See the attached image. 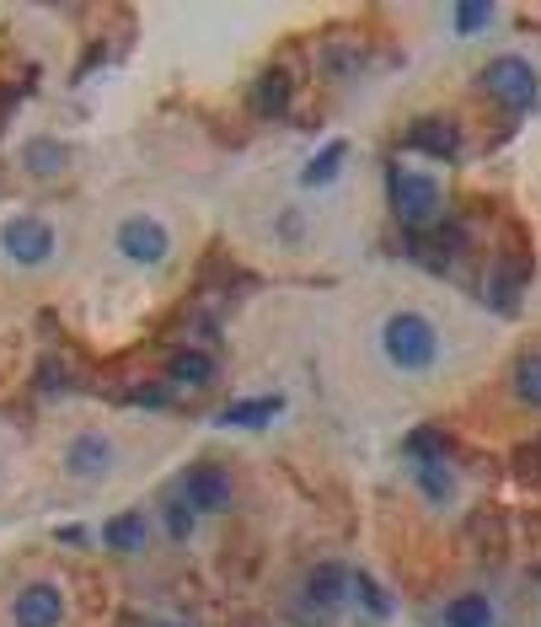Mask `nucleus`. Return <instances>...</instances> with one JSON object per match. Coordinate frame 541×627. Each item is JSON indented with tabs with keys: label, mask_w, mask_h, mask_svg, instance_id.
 Returning <instances> with one entry per match:
<instances>
[{
	"label": "nucleus",
	"mask_w": 541,
	"mask_h": 627,
	"mask_svg": "<svg viewBox=\"0 0 541 627\" xmlns=\"http://www.w3.org/2000/svg\"><path fill=\"white\" fill-rule=\"evenodd\" d=\"M376 338H381L386 365H392V371H403V376H429V371L440 365V354H445V338H440L434 316L413 312V306H397V312L381 316Z\"/></svg>",
	"instance_id": "nucleus-1"
},
{
	"label": "nucleus",
	"mask_w": 541,
	"mask_h": 627,
	"mask_svg": "<svg viewBox=\"0 0 541 627\" xmlns=\"http://www.w3.org/2000/svg\"><path fill=\"white\" fill-rule=\"evenodd\" d=\"M386 193H392V209L403 215L413 231H423V226L440 220V189H434V178L413 172V167H403V161L386 167Z\"/></svg>",
	"instance_id": "nucleus-2"
},
{
	"label": "nucleus",
	"mask_w": 541,
	"mask_h": 627,
	"mask_svg": "<svg viewBox=\"0 0 541 627\" xmlns=\"http://www.w3.org/2000/svg\"><path fill=\"white\" fill-rule=\"evenodd\" d=\"M113 252L135 268H161L172 257V231L156 220V215H124L113 226Z\"/></svg>",
	"instance_id": "nucleus-3"
},
{
	"label": "nucleus",
	"mask_w": 541,
	"mask_h": 627,
	"mask_svg": "<svg viewBox=\"0 0 541 627\" xmlns=\"http://www.w3.org/2000/svg\"><path fill=\"white\" fill-rule=\"evenodd\" d=\"M0 252H5L16 268H44V263L54 257L49 220H38V215H11V220L0 226Z\"/></svg>",
	"instance_id": "nucleus-4"
},
{
	"label": "nucleus",
	"mask_w": 541,
	"mask_h": 627,
	"mask_svg": "<svg viewBox=\"0 0 541 627\" xmlns=\"http://www.w3.org/2000/svg\"><path fill=\"white\" fill-rule=\"evenodd\" d=\"M482 86H488L504 108H531V103H537V92H541L537 70L520 60V55H504V60L488 64V70H482Z\"/></svg>",
	"instance_id": "nucleus-5"
},
{
	"label": "nucleus",
	"mask_w": 541,
	"mask_h": 627,
	"mask_svg": "<svg viewBox=\"0 0 541 627\" xmlns=\"http://www.w3.org/2000/svg\"><path fill=\"white\" fill-rule=\"evenodd\" d=\"M113 467H119V445H113V435H102V430H81V435L65 445V472L70 478L97 483V478H108Z\"/></svg>",
	"instance_id": "nucleus-6"
},
{
	"label": "nucleus",
	"mask_w": 541,
	"mask_h": 627,
	"mask_svg": "<svg viewBox=\"0 0 541 627\" xmlns=\"http://www.w3.org/2000/svg\"><path fill=\"white\" fill-rule=\"evenodd\" d=\"M11 623L16 627H60L65 623V590L38 579V584H22L16 601H11Z\"/></svg>",
	"instance_id": "nucleus-7"
},
{
	"label": "nucleus",
	"mask_w": 541,
	"mask_h": 627,
	"mask_svg": "<svg viewBox=\"0 0 541 627\" xmlns=\"http://www.w3.org/2000/svg\"><path fill=\"white\" fill-rule=\"evenodd\" d=\"M183 499L194 504L199 515H220V509H231L236 489H231L225 467H214V461H199V467H188V478H183Z\"/></svg>",
	"instance_id": "nucleus-8"
},
{
	"label": "nucleus",
	"mask_w": 541,
	"mask_h": 627,
	"mask_svg": "<svg viewBox=\"0 0 541 627\" xmlns=\"http://www.w3.org/2000/svg\"><path fill=\"white\" fill-rule=\"evenodd\" d=\"M407 145H413L418 156L456 161V156H462V124H451V119H418V124L407 129Z\"/></svg>",
	"instance_id": "nucleus-9"
},
{
	"label": "nucleus",
	"mask_w": 541,
	"mask_h": 627,
	"mask_svg": "<svg viewBox=\"0 0 541 627\" xmlns=\"http://www.w3.org/2000/svg\"><path fill=\"white\" fill-rule=\"evenodd\" d=\"M343 590H348V568L343 564H317L311 574H306V601L317 606V612H333V606H343Z\"/></svg>",
	"instance_id": "nucleus-10"
},
{
	"label": "nucleus",
	"mask_w": 541,
	"mask_h": 627,
	"mask_svg": "<svg viewBox=\"0 0 541 627\" xmlns=\"http://www.w3.org/2000/svg\"><path fill=\"white\" fill-rule=\"evenodd\" d=\"M440 627H493V601H488L482 590L451 595L445 612H440Z\"/></svg>",
	"instance_id": "nucleus-11"
},
{
	"label": "nucleus",
	"mask_w": 541,
	"mask_h": 627,
	"mask_svg": "<svg viewBox=\"0 0 541 627\" xmlns=\"http://www.w3.org/2000/svg\"><path fill=\"white\" fill-rule=\"evenodd\" d=\"M509 391H515V402H526V408L541 413V349L515 354V365H509Z\"/></svg>",
	"instance_id": "nucleus-12"
},
{
	"label": "nucleus",
	"mask_w": 541,
	"mask_h": 627,
	"mask_svg": "<svg viewBox=\"0 0 541 627\" xmlns=\"http://www.w3.org/2000/svg\"><path fill=\"white\" fill-rule=\"evenodd\" d=\"M290 92H295V81H290L284 70H263V75L253 81V108H258L263 119H279V113L290 108Z\"/></svg>",
	"instance_id": "nucleus-13"
},
{
	"label": "nucleus",
	"mask_w": 541,
	"mask_h": 627,
	"mask_svg": "<svg viewBox=\"0 0 541 627\" xmlns=\"http://www.w3.org/2000/svg\"><path fill=\"white\" fill-rule=\"evenodd\" d=\"M167 381H177V386H209L214 381V360L204 349H183V354H172Z\"/></svg>",
	"instance_id": "nucleus-14"
},
{
	"label": "nucleus",
	"mask_w": 541,
	"mask_h": 627,
	"mask_svg": "<svg viewBox=\"0 0 541 627\" xmlns=\"http://www.w3.org/2000/svg\"><path fill=\"white\" fill-rule=\"evenodd\" d=\"M413 478H418V494L429 504H445L451 494H456V478H451V467L445 461H418L413 467Z\"/></svg>",
	"instance_id": "nucleus-15"
},
{
	"label": "nucleus",
	"mask_w": 541,
	"mask_h": 627,
	"mask_svg": "<svg viewBox=\"0 0 541 627\" xmlns=\"http://www.w3.org/2000/svg\"><path fill=\"white\" fill-rule=\"evenodd\" d=\"M108 547L113 553H139L145 547V515H119V520H108Z\"/></svg>",
	"instance_id": "nucleus-16"
},
{
	"label": "nucleus",
	"mask_w": 541,
	"mask_h": 627,
	"mask_svg": "<svg viewBox=\"0 0 541 627\" xmlns=\"http://www.w3.org/2000/svg\"><path fill=\"white\" fill-rule=\"evenodd\" d=\"M65 145H54V140H38V145H27V167L33 172H44V178H54V172H65Z\"/></svg>",
	"instance_id": "nucleus-17"
},
{
	"label": "nucleus",
	"mask_w": 541,
	"mask_h": 627,
	"mask_svg": "<svg viewBox=\"0 0 541 627\" xmlns=\"http://www.w3.org/2000/svg\"><path fill=\"white\" fill-rule=\"evenodd\" d=\"M279 413V397H263V402H236V408H225L220 413V424H263Z\"/></svg>",
	"instance_id": "nucleus-18"
},
{
	"label": "nucleus",
	"mask_w": 541,
	"mask_h": 627,
	"mask_svg": "<svg viewBox=\"0 0 541 627\" xmlns=\"http://www.w3.org/2000/svg\"><path fill=\"white\" fill-rule=\"evenodd\" d=\"M339 161H343V140H333V145H328V150L306 167V183H311V189H317V183H328V178L339 172Z\"/></svg>",
	"instance_id": "nucleus-19"
},
{
	"label": "nucleus",
	"mask_w": 541,
	"mask_h": 627,
	"mask_svg": "<svg viewBox=\"0 0 541 627\" xmlns=\"http://www.w3.org/2000/svg\"><path fill=\"white\" fill-rule=\"evenodd\" d=\"M407 450H413L418 461H445V439L434 435V430H413V435H407Z\"/></svg>",
	"instance_id": "nucleus-20"
},
{
	"label": "nucleus",
	"mask_w": 541,
	"mask_h": 627,
	"mask_svg": "<svg viewBox=\"0 0 541 627\" xmlns=\"http://www.w3.org/2000/svg\"><path fill=\"white\" fill-rule=\"evenodd\" d=\"M194 515H199V509H194L188 499L167 504V531H172V536H188V531H194Z\"/></svg>",
	"instance_id": "nucleus-21"
},
{
	"label": "nucleus",
	"mask_w": 541,
	"mask_h": 627,
	"mask_svg": "<svg viewBox=\"0 0 541 627\" xmlns=\"http://www.w3.org/2000/svg\"><path fill=\"white\" fill-rule=\"evenodd\" d=\"M515 467H520V478H541V435L515 450Z\"/></svg>",
	"instance_id": "nucleus-22"
},
{
	"label": "nucleus",
	"mask_w": 541,
	"mask_h": 627,
	"mask_svg": "<svg viewBox=\"0 0 541 627\" xmlns=\"http://www.w3.org/2000/svg\"><path fill=\"white\" fill-rule=\"evenodd\" d=\"M354 590H359V601H365L376 617H386V595H381V584H376V579H365V574H359V579H354Z\"/></svg>",
	"instance_id": "nucleus-23"
},
{
	"label": "nucleus",
	"mask_w": 541,
	"mask_h": 627,
	"mask_svg": "<svg viewBox=\"0 0 541 627\" xmlns=\"http://www.w3.org/2000/svg\"><path fill=\"white\" fill-rule=\"evenodd\" d=\"M488 22H493V5H462V11H456V27H462V33L488 27Z\"/></svg>",
	"instance_id": "nucleus-24"
}]
</instances>
